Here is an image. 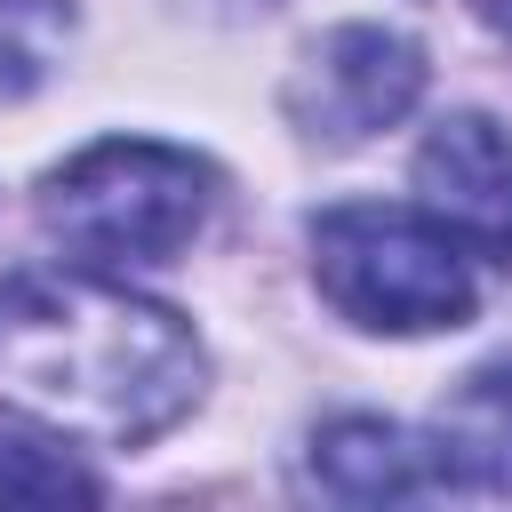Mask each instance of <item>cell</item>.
I'll return each mask as SVG.
<instances>
[{"label": "cell", "instance_id": "1", "mask_svg": "<svg viewBox=\"0 0 512 512\" xmlns=\"http://www.w3.org/2000/svg\"><path fill=\"white\" fill-rule=\"evenodd\" d=\"M0 392L96 448H144L200 400L192 328L96 272L0 280Z\"/></svg>", "mask_w": 512, "mask_h": 512}, {"label": "cell", "instance_id": "2", "mask_svg": "<svg viewBox=\"0 0 512 512\" xmlns=\"http://www.w3.org/2000/svg\"><path fill=\"white\" fill-rule=\"evenodd\" d=\"M312 280L344 320L384 328V336L464 328V312H472L464 240L416 208H376V200L320 208L312 216Z\"/></svg>", "mask_w": 512, "mask_h": 512}, {"label": "cell", "instance_id": "3", "mask_svg": "<svg viewBox=\"0 0 512 512\" xmlns=\"http://www.w3.org/2000/svg\"><path fill=\"white\" fill-rule=\"evenodd\" d=\"M208 192V160L152 136H104L48 176L40 216L88 264H168L208 224Z\"/></svg>", "mask_w": 512, "mask_h": 512}, {"label": "cell", "instance_id": "4", "mask_svg": "<svg viewBox=\"0 0 512 512\" xmlns=\"http://www.w3.org/2000/svg\"><path fill=\"white\" fill-rule=\"evenodd\" d=\"M416 88H424V56H416L408 32L336 24V32L312 48V64L296 72L288 112H296L312 136H328V144H360V136L392 128V120L416 104Z\"/></svg>", "mask_w": 512, "mask_h": 512}, {"label": "cell", "instance_id": "5", "mask_svg": "<svg viewBox=\"0 0 512 512\" xmlns=\"http://www.w3.org/2000/svg\"><path fill=\"white\" fill-rule=\"evenodd\" d=\"M416 192L424 216H440L472 256L512 264V120L488 112L440 120L416 152Z\"/></svg>", "mask_w": 512, "mask_h": 512}, {"label": "cell", "instance_id": "6", "mask_svg": "<svg viewBox=\"0 0 512 512\" xmlns=\"http://www.w3.org/2000/svg\"><path fill=\"white\" fill-rule=\"evenodd\" d=\"M312 480L344 504H384V496H440L448 464L440 440H416L384 416H336L312 432Z\"/></svg>", "mask_w": 512, "mask_h": 512}, {"label": "cell", "instance_id": "7", "mask_svg": "<svg viewBox=\"0 0 512 512\" xmlns=\"http://www.w3.org/2000/svg\"><path fill=\"white\" fill-rule=\"evenodd\" d=\"M440 464L448 488H512V352L480 360L440 408Z\"/></svg>", "mask_w": 512, "mask_h": 512}, {"label": "cell", "instance_id": "8", "mask_svg": "<svg viewBox=\"0 0 512 512\" xmlns=\"http://www.w3.org/2000/svg\"><path fill=\"white\" fill-rule=\"evenodd\" d=\"M72 8L64 0H0V104L32 96L64 56Z\"/></svg>", "mask_w": 512, "mask_h": 512}, {"label": "cell", "instance_id": "9", "mask_svg": "<svg viewBox=\"0 0 512 512\" xmlns=\"http://www.w3.org/2000/svg\"><path fill=\"white\" fill-rule=\"evenodd\" d=\"M64 496H96V480L24 432H0V504H64Z\"/></svg>", "mask_w": 512, "mask_h": 512}, {"label": "cell", "instance_id": "10", "mask_svg": "<svg viewBox=\"0 0 512 512\" xmlns=\"http://www.w3.org/2000/svg\"><path fill=\"white\" fill-rule=\"evenodd\" d=\"M472 8H480V16H488V24L504 32V40H512V0H472Z\"/></svg>", "mask_w": 512, "mask_h": 512}]
</instances>
